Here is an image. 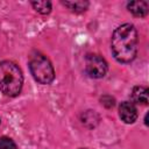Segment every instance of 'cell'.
Wrapping results in <instances>:
<instances>
[{"instance_id": "obj_9", "label": "cell", "mask_w": 149, "mask_h": 149, "mask_svg": "<svg viewBox=\"0 0 149 149\" xmlns=\"http://www.w3.org/2000/svg\"><path fill=\"white\" fill-rule=\"evenodd\" d=\"M81 121L87 127H94L99 121V116L94 111H87L81 115Z\"/></svg>"}, {"instance_id": "obj_12", "label": "cell", "mask_w": 149, "mask_h": 149, "mask_svg": "<svg viewBox=\"0 0 149 149\" xmlns=\"http://www.w3.org/2000/svg\"><path fill=\"white\" fill-rule=\"evenodd\" d=\"M100 101H101V105H104V106H105V107H107V108L113 107V106H114V104H115L114 98H112L111 95H104V97H101Z\"/></svg>"}, {"instance_id": "obj_6", "label": "cell", "mask_w": 149, "mask_h": 149, "mask_svg": "<svg viewBox=\"0 0 149 149\" xmlns=\"http://www.w3.org/2000/svg\"><path fill=\"white\" fill-rule=\"evenodd\" d=\"M127 8L135 16H144V15H147V13L149 10V3H148V1H144V0L132 1L127 5Z\"/></svg>"}, {"instance_id": "obj_1", "label": "cell", "mask_w": 149, "mask_h": 149, "mask_svg": "<svg viewBox=\"0 0 149 149\" xmlns=\"http://www.w3.org/2000/svg\"><path fill=\"white\" fill-rule=\"evenodd\" d=\"M112 52L120 63L132 62L137 54V33L133 24L123 23L112 35Z\"/></svg>"}, {"instance_id": "obj_3", "label": "cell", "mask_w": 149, "mask_h": 149, "mask_svg": "<svg viewBox=\"0 0 149 149\" xmlns=\"http://www.w3.org/2000/svg\"><path fill=\"white\" fill-rule=\"evenodd\" d=\"M29 69L34 79L40 84H50L55 79V71L50 61L43 55H35L30 58Z\"/></svg>"}, {"instance_id": "obj_7", "label": "cell", "mask_w": 149, "mask_h": 149, "mask_svg": "<svg viewBox=\"0 0 149 149\" xmlns=\"http://www.w3.org/2000/svg\"><path fill=\"white\" fill-rule=\"evenodd\" d=\"M132 99L136 104L147 105L148 104V88L143 86H135L132 91Z\"/></svg>"}, {"instance_id": "obj_8", "label": "cell", "mask_w": 149, "mask_h": 149, "mask_svg": "<svg viewBox=\"0 0 149 149\" xmlns=\"http://www.w3.org/2000/svg\"><path fill=\"white\" fill-rule=\"evenodd\" d=\"M62 3L64 6H66L70 10L74 12V13H83L88 7V2L87 1H83V0H78V1H63Z\"/></svg>"}, {"instance_id": "obj_11", "label": "cell", "mask_w": 149, "mask_h": 149, "mask_svg": "<svg viewBox=\"0 0 149 149\" xmlns=\"http://www.w3.org/2000/svg\"><path fill=\"white\" fill-rule=\"evenodd\" d=\"M0 149H16L15 142L6 136L0 137Z\"/></svg>"}, {"instance_id": "obj_4", "label": "cell", "mask_w": 149, "mask_h": 149, "mask_svg": "<svg viewBox=\"0 0 149 149\" xmlns=\"http://www.w3.org/2000/svg\"><path fill=\"white\" fill-rule=\"evenodd\" d=\"M86 72L92 78H102L107 72V63L99 55H88L86 57Z\"/></svg>"}, {"instance_id": "obj_10", "label": "cell", "mask_w": 149, "mask_h": 149, "mask_svg": "<svg viewBox=\"0 0 149 149\" xmlns=\"http://www.w3.org/2000/svg\"><path fill=\"white\" fill-rule=\"evenodd\" d=\"M31 6L34 7V9L36 12H38L40 14H49L51 12V2L50 1H31Z\"/></svg>"}, {"instance_id": "obj_5", "label": "cell", "mask_w": 149, "mask_h": 149, "mask_svg": "<svg viewBox=\"0 0 149 149\" xmlns=\"http://www.w3.org/2000/svg\"><path fill=\"white\" fill-rule=\"evenodd\" d=\"M119 115L123 122L133 123L137 119V109L133 102L123 101L119 107Z\"/></svg>"}, {"instance_id": "obj_2", "label": "cell", "mask_w": 149, "mask_h": 149, "mask_svg": "<svg viewBox=\"0 0 149 149\" xmlns=\"http://www.w3.org/2000/svg\"><path fill=\"white\" fill-rule=\"evenodd\" d=\"M23 76L19 66L9 61L0 63V91L9 97H15L21 92Z\"/></svg>"}]
</instances>
